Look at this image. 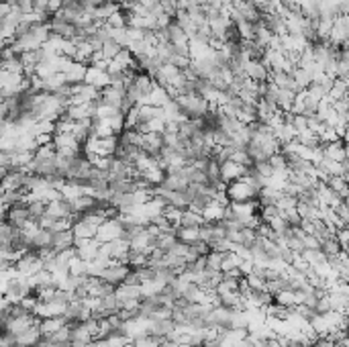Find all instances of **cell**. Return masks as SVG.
<instances>
[{
  "label": "cell",
  "mask_w": 349,
  "mask_h": 347,
  "mask_svg": "<svg viewBox=\"0 0 349 347\" xmlns=\"http://www.w3.org/2000/svg\"><path fill=\"white\" fill-rule=\"evenodd\" d=\"M119 49H121V47H119V45H117L114 41L106 39V41L102 43V47H100V53H102V55H104L106 60H112V57H114V55L119 53Z\"/></svg>",
  "instance_id": "cell-6"
},
{
  "label": "cell",
  "mask_w": 349,
  "mask_h": 347,
  "mask_svg": "<svg viewBox=\"0 0 349 347\" xmlns=\"http://www.w3.org/2000/svg\"><path fill=\"white\" fill-rule=\"evenodd\" d=\"M245 165H241V163H235V161H223L221 163V180H223V184H229V182H233V180H239V178H243L245 176Z\"/></svg>",
  "instance_id": "cell-1"
},
{
  "label": "cell",
  "mask_w": 349,
  "mask_h": 347,
  "mask_svg": "<svg viewBox=\"0 0 349 347\" xmlns=\"http://www.w3.org/2000/svg\"><path fill=\"white\" fill-rule=\"evenodd\" d=\"M86 64H80V62H74L72 64V68L64 74L66 76V82L68 84H80V82H84V74H86Z\"/></svg>",
  "instance_id": "cell-4"
},
{
  "label": "cell",
  "mask_w": 349,
  "mask_h": 347,
  "mask_svg": "<svg viewBox=\"0 0 349 347\" xmlns=\"http://www.w3.org/2000/svg\"><path fill=\"white\" fill-rule=\"evenodd\" d=\"M104 23H106L108 27H112V29H125V27H127V15L119 9V11H117L114 15H110Z\"/></svg>",
  "instance_id": "cell-5"
},
{
  "label": "cell",
  "mask_w": 349,
  "mask_h": 347,
  "mask_svg": "<svg viewBox=\"0 0 349 347\" xmlns=\"http://www.w3.org/2000/svg\"><path fill=\"white\" fill-rule=\"evenodd\" d=\"M84 84H90V86L102 90L104 86H108V74L104 70H98V68L88 66L86 68V74H84Z\"/></svg>",
  "instance_id": "cell-2"
},
{
  "label": "cell",
  "mask_w": 349,
  "mask_h": 347,
  "mask_svg": "<svg viewBox=\"0 0 349 347\" xmlns=\"http://www.w3.org/2000/svg\"><path fill=\"white\" fill-rule=\"evenodd\" d=\"M7 47V39H3V37H0V51H3Z\"/></svg>",
  "instance_id": "cell-7"
},
{
  "label": "cell",
  "mask_w": 349,
  "mask_h": 347,
  "mask_svg": "<svg viewBox=\"0 0 349 347\" xmlns=\"http://www.w3.org/2000/svg\"><path fill=\"white\" fill-rule=\"evenodd\" d=\"M205 223H207L205 217H202L200 213H196V211H190V209L182 211V213H180V219H178V225L190 227V229H200Z\"/></svg>",
  "instance_id": "cell-3"
}]
</instances>
